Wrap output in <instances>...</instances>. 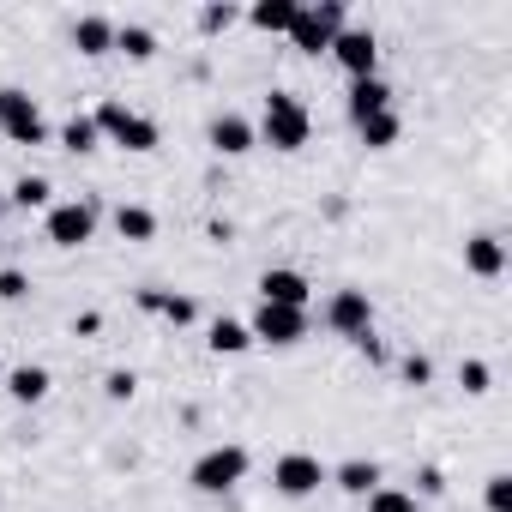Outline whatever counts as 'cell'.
<instances>
[{"instance_id": "cell-28", "label": "cell", "mask_w": 512, "mask_h": 512, "mask_svg": "<svg viewBox=\"0 0 512 512\" xmlns=\"http://www.w3.org/2000/svg\"><path fill=\"white\" fill-rule=\"evenodd\" d=\"M458 386H464V392H470V398H482V392H488V386H494V368H488V362H476V356H470V362H458Z\"/></svg>"}, {"instance_id": "cell-11", "label": "cell", "mask_w": 512, "mask_h": 512, "mask_svg": "<svg viewBox=\"0 0 512 512\" xmlns=\"http://www.w3.org/2000/svg\"><path fill=\"white\" fill-rule=\"evenodd\" d=\"M205 139H211L217 157H247L253 145H260V133H253V121H247L241 109H217L211 127H205Z\"/></svg>"}, {"instance_id": "cell-30", "label": "cell", "mask_w": 512, "mask_h": 512, "mask_svg": "<svg viewBox=\"0 0 512 512\" xmlns=\"http://www.w3.org/2000/svg\"><path fill=\"white\" fill-rule=\"evenodd\" d=\"M398 380H404V386H428V380H434V362H428L422 350H410V356L398 362Z\"/></svg>"}, {"instance_id": "cell-9", "label": "cell", "mask_w": 512, "mask_h": 512, "mask_svg": "<svg viewBox=\"0 0 512 512\" xmlns=\"http://www.w3.org/2000/svg\"><path fill=\"white\" fill-rule=\"evenodd\" d=\"M320 320H326V332H338V338H362V332H374V302H368V290H332L326 296V308H320Z\"/></svg>"}, {"instance_id": "cell-27", "label": "cell", "mask_w": 512, "mask_h": 512, "mask_svg": "<svg viewBox=\"0 0 512 512\" xmlns=\"http://www.w3.org/2000/svg\"><path fill=\"white\" fill-rule=\"evenodd\" d=\"M368 512H416V494H410V488H386V482H380V488L368 494Z\"/></svg>"}, {"instance_id": "cell-10", "label": "cell", "mask_w": 512, "mask_h": 512, "mask_svg": "<svg viewBox=\"0 0 512 512\" xmlns=\"http://www.w3.org/2000/svg\"><path fill=\"white\" fill-rule=\"evenodd\" d=\"M332 61H338L350 79H374V73H380V37H374L368 25H350V31H338Z\"/></svg>"}, {"instance_id": "cell-17", "label": "cell", "mask_w": 512, "mask_h": 512, "mask_svg": "<svg viewBox=\"0 0 512 512\" xmlns=\"http://www.w3.org/2000/svg\"><path fill=\"white\" fill-rule=\"evenodd\" d=\"M73 49H79L85 61H103V55L115 49V19H103V13L73 19Z\"/></svg>"}, {"instance_id": "cell-34", "label": "cell", "mask_w": 512, "mask_h": 512, "mask_svg": "<svg viewBox=\"0 0 512 512\" xmlns=\"http://www.w3.org/2000/svg\"><path fill=\"white\" fill-rule=\"evenodd\" d=\"M416 494H428V500H434V494H446V476H440L434 464H428V470H416Z\"/></svg>"}, {"instance_id": "cell-23", "label": "cell", "mask_w": 512, "mask_h": 512, "mask_svg": "<svg viewBox=\"0 0 512 512\" xmlns=\"http://www.w3.org/2000/svg\"><path fill=\"white\" fill-rule=\"evenodd\" d=\"M7 205H19V211H49V205H55V181H49V175H19L13 193H7Z\"/></svg>"}, {"instance_id": "cell-8", "label": "cell", "mask_w": 512, "mask_h": 512, "mask_svg": "<svg viewBox=\"0 0 512 512\" xmlns=\"http://www.w3.org/2000/svg\"><path fill=\"white\" fill-rule=\"evenodd\" d=\"M326 476H332V464H320L314 452H284V458L272 464V488H278L284 500H308V494H320Z\"/></svg>"}, {"instance_id": "cell-16", "label": "cell", "mask_w": 512, "mask_h": 512, "mask_svg": "<svg viewBox=\"0 0 512 512\" xmlns=\"http://www.w3.org/2000/svg\"><path fill=\"white\" fill-rule=\"evenodd\" d=\"M344 109H350V121L362 127L368 115H386L392 109V85L374 73V79H350V97H344Z\"/></svg>"}, {"instance_id": "cell-7", "label": "cell", "mask_w": 512, "mask_h": 512, "mask_svg": "<svg viewBox=\"0 0 512 512\" xmlns=\"http://www.w3.org/2000/svg\"><path fill=\"white\" fill-rule=\"evenodd\" d=\"M247 332H253V344L290 350V344L308 338V308H272V302H260V308H253V320H247Z\"/></svg>"}, {"instance_id": "cell-18", "label": "cell", "mask_w": 512, "mask_h": 512, "mask_svg": "<svg viewBox=\"0 0 512 512\" xmlns=\"http://www.w3.org/2000/svg\"><path fill=\"white\" fill-rule=\"evenodd\" d=\"M296 13H302V0H253V7H247V25L266 31V37H284V31L296 25Z\"/></svg>"}, {"instance_id": "cell-38", "label": "cell", "mask_w": 512, "mask_h": 512, "mask_svg": "<svg viewBox=\"0 0 512 512\" xmlns=\"http://www.w3.org/2000/svg\"><path fill=\"white\" fill-rule=\"evenodd\" d=\"M0 380H7V368H0Z\"/></svg>"}, {"instance_id": "cell-32", "label": "cell", "mask_w": 512, "mask_h": 512, "mask_svg": "<svg viewBox=\"0 0 512 512\" xmlns=\"http://www.w3.org/2000/svg\"><path fill=\"white\" fill-rule=\"evenodd\" d=\"M103 392H109V398H115V404H127V398H133V392H139V374H133V368H115V374H109V380H103Z\"/></svg>"}, {"instance_id": "cell-1", "label": "cell", "mask_w": 512, "mask_h": 512, "mask_svg": "<svg viewBox=\"0 0 512 512\" xmlns=\"http://www.w3.org/2000/svg\"><path fill=\"white\" fill-rule=\"evenodd\" d=\"M253 133H260V145L296 157V151L314 139V115H308V103H302L296 91H272L266 109H260V121H253Z\"/></svg>"}, {"instance_id": "cell-31", "label": "cell", "mask_w": 512, "mask_h": 512, "mask_svg": "<svg viewBox=\"0 0 512 512\" xmlns=\"http://www.w3.org/2000/svg\"><path fill=\"white\" fill-rule=\"evenodd\" d=\"M31 296V278L19 266H0V302H25Z\"/></svg>"}, {"instance_id": "cell-20", "label": "cell", "mask_w": 512, "mask_h": 512, "mask_svg": "<svg viewBox=\"0 0 512 512\" xmlns=\"http://www.w3.org/2000/svg\"><path fill=\"white\" fill-rule=\"evenodd\" d=\"M205 344H211V356H247L253 350V332H247V320H211V332H205Z\"/></svg>"}, {"instance_id": "cell-4", "label": "cell", "mask_w": 512, "mask_h": 512, "mask_svg": "<svg viewBox=\"0 0 512 512\" xmlns=\"http://www.w3.org/2000/svg\"><path fill=\"white\" fill-rule=\"evenodd\" d=\"M338 31H350V7H344V0H314V7L296 13V25H290L284 37H290L302 55H332Z\"/></svg>"}, {"instance_id": "cell-24", "label": "cell", "mask_w": 512, "mask_h": 512, "mask_svg": "<svg viewBox=\"0 0 512 512\" xmlns=\"http://www.w3.org/2000/svg\"><path fill=\"white\" fill-rule=\"evenodd\" d=\"M115 235L121 241H151L157 235V211L151 205H115Z\"/></svg>"}, {"instance_id": "cell-37", "label": "cell", "mask_w": 512, "mask_h": 512, "mask_svg": "<svg viewBox=\"0 0 512 512\" xmlns=\"http://www.w3.org/2000/svg\"><path fill=\"white\" fill-rule=\"evenodd\" d=\"M0 211H7V199H0Z\"/></svg>"}, {"instance_id": "cell-21", "label": "cell", "mask_w": 512, "mask_h": 512, "mask_svg": "<svg viewBox=\"0 0 512 512\" xmlns=\"http://www.w3.org/2000/svg\"><path fill=\"white\" fill-rule=\"evenodd\" d=\"M356 133H362V145H368V151H392V145L404 139V115H398V109H386V115H368Z\"/></svg>"}, {"instance_id": "cell-29", "label": "cell", "mask_w": 512, "mask_h": 512, "mask_svg": "<svg viewBox=\"0 0 512 512\" xmlns=\"http://www.w3.org/2000/svg\"><path fill=\"white\" fill-rule=\"evenodd\" d=\"M482 500H488V512H512V476L494 470V476L482 482Z\"/></svg>"}, {"instance_id": "cell-33", "label": "cell", "mask_w": 512, "mask_h": 512, "mask_svg": "<svg viewBox=\"0 0 512 512\" xmlns=\"http://www.w3.org/2000/svg\"><path fill=\"white\" fill-rule=\"evenodd\" d=\"M356 356H362L368 368H380V362H386V344H380L374 332H362V338H356Z\"/></svg>"}, {"instance_id": "cell-22", "label": "cell", "mask_w": 512, "mask_h": 512, "mask_svg": "<svg viewBox=\"0 0 512 512\" xmlns=\"http://www.w3.org/2000/svg\"><path fill=\"white\" fill-rule=\"evenodd\" d=\"M55 139H61V151H73V157H91V151L103 145V133H97V121H91V115H67Z\"/></svg>"}, {"instance_id": "cell-15", "label": "cell", "mask_w": 512, "mask_h": 512, "mask_svg": "<svg viewBox=\"0 0 512 512\" xmlns=\"http://www.w3.org/2000/svg\"><path fill=\"white\" fill-rule=\"evenodd\" d=\"M0 386H7L13 404H43V398L55 392V374H49L43 362H25V368H7V380H0Z\"/></svg>"}, {"instance_id": "cell-12", "label": "cell", "mask_w": 512, "mask_h": 512, "mask_svg": "<svg viewBox=\"0 0 512 512\" xmlns=\"http://www.w3.org/2000/svg\"><path fill=\"white\" fill-rule=\"evenodd\" d=\"M260 302H272V308H308L314 284L296 266H272V272H260Z\"/></svg>"}, {"instance_id": "cell-14", "label": "cell", "mask_w": 512, "mask_h": 512, "mask_svg": "<svg viewBox=\"0 0 512 512\" xmlns=\"http://www.w3.org/2000/svg\"><path fill=\"white\" fill-rule=\"evenodd\" d=\"M464 272H476V278H500L506 272V241L494 229H482V235L464 241Z\"/></svg>"}, {"instance_id": "cell-5", "label": "cell", "mask_w": 512, "mask_h": 512, "mask_svg": "<svg viewBox=\"0 0 512 512\" xmlns=\"http://www.w3.org/2000/svg\"><path fill=\"white\" fill-rule=\"evenodd\" d=\"M43 235H49V247H61V253L97 241V199H55V205L43 211Z\"/></svg>"}, {"instance_id": "cell-35", "label": "cell", "mask_w": 512, "mask_h": 512, "mask_svg": "<svg viewBox=\"0 0 512 512\" xmlns=\"http://www.w3.org/2000/svg\"><path fill=\"white\" fill-rule=\"evenodd\" d=\"M97 332H103V314H79L73 320V338H97Z\"/></svg>"}, {"instance_id": "cell-3", "label": "cell", "mask_w": 512, "mask_h": 512, "mask_svg": "<svg viewBox=\"0 0 512 512\" xmlns=\"http://www.w3.org/2000/svg\"><path fill=\"white\" fill-rule=\"evenodd\" d=\"M247 470H253V458H247V446H235V440H223V446H205V452L193 458V470H187V482H193L199 494H229V488H241V482H247Z\"/></svg>"}, {"instance_id": "cell-2", "label": "cell", "mask_w": 512, "mask_h": 512, "mask_svg": "<svg viewBox=\"0 0 512 512\" xmlns=\"http://www.w3.org/2000/svg\"><path fill=\"white\" fill-rule=\"evenodd\" d=\"M91 121H97V133H103L109 145H121V151H133V157H145V151H157V145H163V127H157L151 115L127 109L121 97H103V103L91 109Z\"/></svg>"}, {"instance_id": "cell-25", "label": "cell", "mask_w": 512, "mask_h": 512, "mask_svg": "<svg viewBox=\"0 0 512 512\" xmlns=\"http://www.w3.org/2000/svg\"><path fill=\"white\" fill-rule=\"evenodd\" d=\"M115 49H121L127 61H151V55H157V31H151V25H115Z\"/></svg>"}, {"instance_id": "cell-6", "label": "cell", "mask_w": 512, "mask_h": 512, "mask_svg": "<svg viewBox=\"0 0 512 512\" xmlns=\"http://www.w3.org/2000/svg\"><path fill=\"white\" fill-rule=\"evenodd\" d=\"M0 139H13V145H49V121H43L37 97L19 91V85L0 91Z\"/></svg>"}, {"instance_id": "cell-19", "label": "cell", "mask_w": 512, "mask_h": 512, "mask_svg": "<svg viewBox=\"0 0 512 512\" xmlns=\"http://www.w3.org/2000/svg\"><path fill=\"white\" fill-rule=\"evenodd\" d=\"M326 482H338L344 494H362V500H368V494H374V488L386 482V470H380L374 458H344V464H338V470H332Z\"/></svg>"}, {"instance_id": "cell-13", "label": "cell", "mask_w": 512, "mask_h": 512, "mask_svg": "<svg viewBox=\"0 0 512 512\" xmlns=\"http://www.w3.org/2000/svg\"><path fill=\"white\" fill-rule=\"evenodd\" d=\"M133 302H139V314H157V320H169V326H193V320H199V302L181 296V290H157V284H151V290H139Z\"/></svg>"}, {"instance_id": "cell-26", "label": "cell", "mask_w": 512, "mask_h": 512, "mask_svg": "<svg viewBox=\"0 0 512 512\" xmlns=\"http://www.w3.org/2000/svg\"><path fill=\"white\" fill-rule=\"evenodd\" d=\"M235 19H241V7H229V0H211V7H199V31H205V37H223Z\"/></svg>"}, {"instance_id": "cell-36", "label": "cell", "mask_w": 512, "mask_h": 512, "mask_svg": "<svg viewBox=\"0 0 512 512\" xmlns=\"http://www.w3.org/2000/svg\"><path fill=\"white\" fill-rule=\"evenodd\" d=\"M0 266H7V241H0Z\"/></svg>"}]
</instances>
